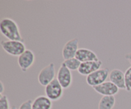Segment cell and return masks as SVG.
I'll list each match as a JSON object with an SVG mask.
<instances>
[{"label": "cell", "instance_id": "6da1fadb", "mask_svg": "<svg viewBox=\"0 0 131 109\" xmlns=\"http://www.w3.org/2000/svg\"><path fill=\"white\" fill-rule=\"evenodd\" d=\"M0 29L3 35L10 41L24 42L19 26L14 19L9 17H5L1 19Z\"/></svg>", "mask_w": 131, "mask_h": 109}, {"label": "cell", "instance_id": "7a4b0ae2", "mask_svg": "<svg viewBox=\"0 0 131 109\" xmlns=\"http://www.w3.org/2000/svg\"><path fill=\"white\" fill-rule=\"evenodd\" d=\"M1 47L8 55L19 57L27 49L24 42L17 41H2Z\"/></svg>", "mask_w": 131, "mask_h": 109}, {"label": "cell", "instance_id": "3957f363", "mask_svg": "<svg viewBox=\"0 0 131 109\" xmlns=\"http://www.w3.org/2000/svg\"><path fill=\"white\" fill-rule=\"evenodd\" d=\"M110 73L108 68H101L90 75L87 76L86 82L90 87H94L98 86L106 82Z\"/></svg>", "mask_w": 131, "mask_h": 109}, {"label": "cell", "instance_id": "277c9868", "mask_svg": "<svg viewBox=\"0 0 131 109\" xmlns=\"http://www.w3.org/2000/svg\"><path fill=\"white\" fill-rule=\"evenodd\" d=\"M56 68L53 62L50 63L47 66L44 67L40 71L38 75V81L40 84L46 87L48 84L55 79Z\"/></svg>", "mask_w": 131, "mask_h": 109}, {"label": "cell", "instance_id": "5b68a950", "mask_svg": "<svg viewBox=\"0 0 131 109\" xmlns=\"http://www.w3.org/2000/svg\"><path fill=\"white\" fill-rule=\"evenodd\" d=\"M63 89L56 78L45 87V96L52 101H56L63 96Z\"/></svg>", "mask_w": 131, "mask_h": 109}, {"label": "cell", "instance_id": "8992f818", "mask_svg": "<svg viewBox=\"0 0 131 109\" xmlns=\"http://www.w3.org/2000/svg\"><path fill=\"white\" fill-rule=\"evenodd\" d=\"M56 79L64 89H67L72 85L73 80L72 71L69 70L63 63H61L58 71Z\"/></svg>", "mask_w": 131, "mask_h": 109}, {"label": "cell", "instance_id": "52a82bcc", "mask_svg": "<svg viewBox=\"0 0 131 109\" xmlns=\"http://www.w3.org/2000/svg\"><path fill=\"white\" fill-rule=\"evenodd\" d=\"M35 60V56L33 51L31 49H26L18 57L17 63L22 71L26 72L33 65Z\"/></svg>", "mask_w": 131, "mask_h": 109}, {"label": "cell", "instance_id": "ba28073f", "mask_svg": "<svg viewBox=\"0 0 131 109\" xmlns=\"http://www.w3.org/2000/svg\"><path fill=\"white\" fill-rule=\"evenodd\" d=\"M79 49V40L78 38L70 39L65 43L62 49V56L64 60L75 57Z\"/></svg>", "mask_w": 131, "mask_h": 109}, {"label": "cell", "instance_id": "9c48e42d", "mask_svg": "<svg viewBox=\"0 0 131 109\" xmlns=\"http://www.w3.org/2000/svg\"><path fill=\"white\" fill-rule=\"evenodd\" d=\"M94 91L102 96H114L119 92V88L110 81H106L102 84L93 87Z\"/></svg>", "mask_w": 131, "mask_h": 109}, {"label": "cell", "instance_id": "30bf717a", "mask_svg": "<svg viewBox=\"0 0 131 109\" xmlns=\"http://www.w3.org/2000/svg\"><path fill=\"white\" fill-rule=\"evenodd\" d=\"M102 65V62L101 60L83 62L81 64L78 71L81 75L87 76L93 72L101 69Z\"/></svg>", "mask_w": 131, "mask_h": 109}, {"label": "cell", "instance_id": "8fae6325", "mask_svg": "<svg viewBox=\"0 0 131 109\" xmlns=\"http://www.w3.org/2000/svg\"><path fill=\"white\" fill-rule=\"evenodd\" d=\"M110 82L115 85L119 89L125 90V73L118 69H114L110 71L109 74Z\"/></svg>", "mask_w": 131, "mask_h": 109}, {"label": "cell", "instance_id": "7c38bea8", "mask_svg": "<svg viewBox=\"0 0 131 109\" xmlns=\"http://www.w3.org/2000/svg\"><path fill=\"white\" fill-rule=\"evenodd\" d=\"M75 58L81 63L99 60L97 55L94 51L87 48H79Z\"/></svg>", "mask_w": 131, "mask_h": 109}, {"label": "cell", "instance_id": "4fadbf2b", "mask_svg": "<svg viewBox=\"0 0 131 109\" xmlns=\"http://www.w3.org/2000/svg\"><path fill=\"white\" fill-rule=\"evenodd\" d=\"M52 107V101L44 95L38 96L32 103V109H51Z\"/></svg>", "mask_w": 131, "mask_h": 109}, {"label": "cell", "instance_id": "5bb4252c", "mask_svg": "<svg viewBox=\"0 0 131 109\" xmlns=\"http://www.w3.org/2000/svg\"><path fill=\"white\" fill-rule=\"evenodd\" d=\"M116 100L114 96H105L101 97L98 109H113L115 105Z\"/></svg>", "mask_w": 131, "mask_h": 109}, {"label": "cell", "instance_id": "9a60e30c", "mask_svg": "<svg viewBox=\"0 0 131 109\" xmlns=\"http://www.w3.org/2000/svg\"><path fill=\"white\" fill-rule=\"evenodd\" d=\"M62 63L65 64V66L71 71H78L81 64V62L75 57L65 60Z\"/></svg>", "mask_w": 131, "mask_h": 109}, {"label": "cell", "instance_id": "2e32d148", "mask_svg": "<svg viewBox=\"0 0 131 109\" xmlns=\"http://www.w3.org/2000/svg\"><path fill=\"white\" fill-rule=\"evenodd\" d=\"M125 91L127 92L131 91V66L129 67L125 73Z\"/></svg>", "mask_w": 131, "mask_h": 109}, {"label": "cell", "instance_id": "e0dca14e", "mask_svg": "<svg viewBox=\"0 0 131 109\" xmlns=\"http://www.w3.org/2000/svg\"><path fill=\"white\" fill-rule=\"evenodd\" d=\"M10 102L6 95H0V109H10Z\"/></svg>", "mask_w": 131, "mask_h": 109}, {"label": "cell", "instance_id": "ac0fdd59", "mask_svg": "<svg viewBox=\"0 0 131 109\" xmlns=\"http://www.w3.org/2000/svg\"><path fill=\"white\" fill-rule=\"evenodd\" d=\"M32 103L33 101L31 100H26L20 105L19 109H32Z\"/></svg>", "mask_w": 131, "mask_h": 109}, {"label": "cell", "instance_id": "d6986e66", "mask_svg": "<svg viewBox=\"0 0 131 109\" xmlns=\"http://www.w3.org/2000/svg\"><path fill=\"white\" fill-rule=\"evenodd\" d=\"M125 58L130 63L131 65V53H129L126 54L125 55Z\"/></svg>", "mask_w": 131, "mask_h": 109}, {"label": "cell", "instance_id": "ffe728a7", "mask_svg": "<svg viewBox=\"0 0 131 109\" xmlns=\"http://www.w3.org/2000/svg\"><path fill=\"white\" fill-rule=\"evenodd\" d=\"M0 85H0V95H1V94H3V92H4V91H5V87H4V85H3V82H0Z\"/></svg>", "mask_w": 131, "mask_h": 109}, {"label": "cell", "instance_id": "44dd1931", "mask_svg": "<svg viewBox=\"0 0 131 109\" xmlns=\"http://www.w3.org/2000/svg\"><path fill=\"white\" fill-rule=\"evenodd\" d=\"M10 109H17V107L15 106H12L11 108Z\"/></svg>", "mask_w": 131, "mask_h": 109}]
</instances>
